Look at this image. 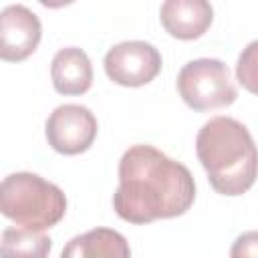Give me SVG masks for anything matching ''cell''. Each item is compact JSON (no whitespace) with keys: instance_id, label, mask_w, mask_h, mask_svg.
Instances as JSON below:
<instances>
[{"instance_id":"cell-1","label":"cell","mask_w":258,"mask_h":258,"mask_svg":"<svg viewBox=\"0 0 258 258\" xmlns=\"http://www.w3.org/2000/svg\"><path fill=\"white\" fill-rule=\"evenodd\" d=\"M196 200L191 171L153 145H131L119 161V185L113 194L117 216L131 224L185 214Z\"/></svg>"},{"instance_id":"cell-2","label":"cell","mask_w":258,"mask_h":258,"mask_svg":"<svg viewBox=\"0 0 258 258\" xmlns=\"http://www.w3.org/2000/svg\"><path fill=\"white\" fill-rule=\"evenodd\" d=\"M196 153L212 187L222 196L246 194L258 175V147L244 123L218 115L202 125Z\"/></svg>"},{"instance_id":"cell-3","label":"cell","mask_w":258,"mask_h":258,"mask_svg":"<svg viewBox=\"0 0 258 258\" xmlns=\"http://www.w3.org/2000/svg\"><path fill=\"white\" fill-rule=\"evenodd\" d=\"M0 210L18 226L42 232L62 220L67 198L52 181L30 171H16L2 181Z\"/></svg>"},{"instance_id":"cell-4","label":"cell","mask_w":258,"mask_h":258,"mask_svg":"<svg viewBox=\"0 0 258 258\" xmlns=\"http://www.w3.org/2000/svg\"><path fill=\"white\" fill-rule=\"evenodd\" d=\"M177 91L183 103L194 111L228 107L238 97L230 69L220 58H196L185 62L177 75Z\"/></svg>"},{"instance_id":"cell-5","label":"cell","mask_w":258,"mask_h":258,"mask_svg":"<svg viewBox=\"0 0 258 258\" xmlns=\"http://www.w3.org/2000/svg\"><path fill=\"white\" fill-rule=\"evenodd\" d=\"M107 77L123 87H141L151 83L161 71L159 50L145 40H123L105 54Z\"/></svg>"},{"instance_id":"cell-6","label":"cell","mask_w":258,"mask_h":258,"mask_svg":"<svg viewBox=\"0 0 258 258\" xmlns=\"http://www.w3.org/2000/svg\"><path fill=\"white\" fill-rule=\"evenodd\" d=\"M46 141L62 155L87 151L97 137V119L89 107L77 103L58 105L46 119Z\"/></svg>"},{"instance_id":"cell-7","label":"cell","mask_w":258,"mask_h":258,"mask_svg":"<svg viewBox=\"0 0 258 258\" xmlns=\"http://www.w3.org/2000/svg\"><path fill=\"white\" fill-rule=\"evenodd\" d=\"M42 26L38 16L24 4H8L0 12V56L4 60H24L40 42Z\"/></svg>"},{"instance_id":"cell-8","label":"cell","mask_w":258,"mask_h":258,"mask_svg":"<svg viewBox=\"0 0 258 258\" xmlns=\"http://www.w3.org/2000/svg\"><path fill=\"white\" fill-rule=\"evenodd\" d=\"M159 18L171 36L194 40L210 28L214 8L206 0H165L159 8Z\"/></svg>"},{"instance_id":"cell-9","label":"cell","mask_w":258,"mask_h":258,"mask_svg":"<svg viewBox=\"0 0 258 258\" xmlns=\"http://www.w3.org/2000/svg\"><path fill=\"white\" fill-rule=\"evenodd\" d=\"M50 77L56 93L60 95H83L93 85L91 58L83 48L64 46L56 50L50 62Z\"/></svg>"},{"instance_id":"cell-10","label":"cell","mask_w":258,"mask_h":258,"mask_svg":"<svg viewBox=\"0 0 258 258\" xmlns=\"http://www.w3.org/2000/svg\"><path fill=\"white\" fill-rule=\"evenodd\" d=\"M60 258H131L129 242L113 228H93L67 242Z\"/></svg>"},{"instance_id":"cell-11","label":"cell","mask_w":258,"mask_h":258,"mask_svg":"<svg viewBox=\"0 0 258 258\" xmlns=\"http://www.w3.org/2000/svg\"><path fill=\"white\" fill-rule=\"evenodd\" d=\"M48 252L50 238L44 232L22 226H8L2 230V258H48Z\"/></svg>"},{"instance_id":"cell-12","label":"cell","mask_w":258,"mask_h":258,"mask_svg":"<svg viewBox=\"0 0 258 258\" xmlns=\"http://www.w3.org/2000/svg\"><path fill=\"white\" fill-rule=\"evenodd\" d=\"M236 77L246 91L258 95V40H252L242 48L236 62Z\"/></svg>"},{"instance_id":"cell-13","label":"cell","mask_w":258,"mask_h":258,"mask_svg":"<svg viewBox=\"0 0 258 258\" xmlns=\"http://www.w3.org/2000/svg\"><path fill=\"white\" fill-rule=\"evenodd\" d=\"M230 258H258V230L240 234L230 248Z\"/></svg>"}]
</instances>
